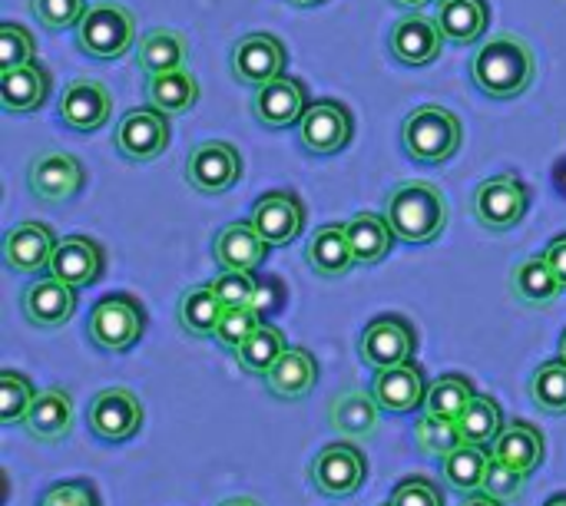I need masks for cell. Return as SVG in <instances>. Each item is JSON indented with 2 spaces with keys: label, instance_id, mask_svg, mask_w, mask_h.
Masks as SVG:
<instances>
[{
  "label": "cell",
  "instance_id": "44dd1931",
  "mask_svg": "<svg viewBox=\"0 0 566 506\" xmlns=\"http://www.w3.org/2000/svg\"><path fill=\"white\" fill-rule=\"evenodd\" d=\"M249 222L269 245H292L305 229V205L292 192H269L255 202Z\"/></svg>",
  "mask_w": 566,
  "mask_h": 506
},
{
  "label": "cell",
  "instance_id": "8992f818",
  "mask_svg": "<svg viewBox=\"0 0 566 506\" xmlns=\"http://www.w3.org/2000/svg\"><path fill=\"white\" fill-rule=\"evenodd\" d=\"M471 209H474L478 225H484L488 232H507V229L521 225V219L527 215L531 189L521 182V176L504 172V176H494L478 186Z\"/></svg>",
  "mask_w": 566,
  "mask_h": 506
},
{
  "label": "cell",
  "instance_id": "681fc988",
  "mask_svg": "<svg viewBox=\"0 0 566 506\" xmlns=\"http://www.w3.org/2000/svg\"><path fill=\"white\" fill-rule=\"evenodd\" d=\"M40 506H99L96 500V491L86 484V481H63V484H53Z\"/></svg>",
  "mask_w": 566,
  "mask_h": 506
},
{
  "label": "cell",
  "instance_id": "816d5d0a",
  "mask_svg": "<svg viewBox=\"0 0 566 506\" xmlns=\"http://www.w3.org/2000/svg\"><path fill=\"white\" fill-rule=\"evenodd\" d=\"M461 506H504V500H497V497H491V494L481 491V494H471Z\"/></svg>",
  "mask_w": 566,
  "mask_h": 506
},
{
  "label": "cell",
  "instance_id": "ab89813d",
  "mask_svg": "<svg viewBox=\"0 0 566 506\" xmlns=\"http://www.w3.org/2000/svg\"><path fill=\"white\" fill-rule=\"evenodd\" d=\"M531 401L537 404V411L544 414H566V361H544L534 378H531Z\"/></svg>",
  "mask_w": 566,
  "mask_h": 506
},
{
  "label": "cell",
  "instance_id": "5bb4252c",
  "mask_svg": "<svg viewBox=\"0 0 566 506\" xmlns=\"http://www.w3.org/2000/svg\"><path fill=\"white\" fill-rule=\"evenodd\" d=\"M285 43L272 33H245L232 46V76L242 86H265L285 73Z\"/></svg>",
  "mask_w": 566,
  "mask_h": 506
},
{
  "label": "cell",
  "instance_id": "e575fe53",
  "mask_svg": "<svg viewBox=\"0 0 566 506\" xmlns=\"http://www.w3.org/2000/svg\"><path fill=\"white\" fill-rule=\"evenodd\" d=\"M146 96L156 109H163L166 116H176V113H189L196 106L199 83L186 66L169 70V73H153L146 83Z\"/></svg>",
  "mask_w": 566,
  "mask_h": 506
},
{
  "label": "cell",
  "instance_id": "8d00e7d4",
  "mask_svg": "<svg viewBox=\"0 0 566 506\" xmlns=\"http://www.w3.org/2000/svg\"><path fill=\"white\" fill-rule=\"evenodd\" d=\"M285 351H289L285 335H282L275 325H265V321H262V328H259L245 345H239L232 355H235V365H239L245 375L265 378V375L272 371V365H275Z\"/></svg>",
  "mask_w": 566,
  "mask_h": 506
},
{
  "label": "cell",
  "instance_id": "9c48e42d",
  "mask_svg": "<svg viewBox=\"0 0 566 506\" xmlns=\"http://www.w3.org/2000/svg\"><path fill=\"white\" fill-rule=\"evenodd\" d=\"M83 179H86L83 162L63 149H46L33 156V162L27 166V189L33 192L36 202H46V205H60L73 199L83 189Z\"/></svg>",
  "mask_w": 566,
  "mask_h": 506
},
{
  "label": "cell",
  "instance_id": "d4e9b609",
  "mask_svg": "<svg viewBox=\"0 0 566 506\" xmlns=\"http://www.w3.org/2000/svg\"><path fill=\"white\" fill-rule=\"evenodd\" d=\"M305 262L322 278H342V275H348L358 265L355 249H352V239H348V225H342V222L322 225L312 235V242L305 245Z\"/></svg>",
  "mask_w": 566,
  "mask_h": 506
},
{
  "label": "cell",
  "instance_id": "8fae6325",
  "mask_svg": "<svg viewBox=\"0 0 566 506\" xmlns=\"http://www.w3.org/2000/svg\"><path fill=\"white\" fill-rule=\"evenodd\" d=\"M368 477V457L355 444H328L312 461V484L325 497H355Z\"/></svg>",
  "mask_w": 566,
  "mask_h": 506
},
{
  "label": "cell",
  "instance_id": "836d02e7",
  "mask_svg": "<svg viewBox=\"0 0 566 506\" xmlns=\"http://www.w3.org/2000/svg\"><path fill=\"white\" fill-rule=\"evenodd\" d=\"M222 312H226V305L216 295V288L212 285H196L179 298V328L189 338H216Z\"/></svg>",
  "mask_w": 566,
  "mask_h": 506
},
{
  "label": "cell",
  "instance_id": "f5cc1de1",
  "mask_svg": "<svg viewBox=\"0 0 566 506\" xmlns=\"http://www.w3.org/2000/svg\"><path fill=\"white\" fill-rule=\"evenodd\" d=\"M219 506H262L259 500H252V497H232V500H222Z\"/></svg>",
  "mask_w": 566,
  "mask_h": 506
},
{
  "label": "cell",
  "instance_id": "83f0119b",
  "mask_svg": "<svg viewBox=\"0 0 566 506\" xmlns=\"http://www.w3.org/2000/svg\"><path fill=\"white\" fill-rule=\"evenodd\" d=\"M491 454H494V461H504L514 471H521V474L531 477L544 464L547 444H544V434L534 424H527V421H507L504 431H501V438L491 444Z\"/></svg>",
  "mask_w": 566,
  "mask_h": 506
},
{
  "label": "cell",
  "instance_id": "4fadbf2b",
  "mask_svg": "<svg viewBox=\"0 0 566 506\" xmlns=\"http://www.w3.org/2000/svg\"><path fill=\"white\" fill-rule=\"evenodd\" d=\"M355 123L345 103L338 99H318L305 109L298 123V143L315 156H335L352 143Z\"/></svg>",
  "mask_w": 566,
  "mask_h": 506
},
{
  "label": "cell",
  "instance_id": "5b68a950",
  "mask_svg": "<svg viewBox=\"0 0 566 506\" xmlns=\"http://www.w3.org/2000/svg\"><path fill=\"white\" fill-rule=\"evenodd\" d=\"M146 331V312L133 295H106L93 305L86 318V335L99 351L123 355Z\"/></svg>",
  "mask_w": 566,
  "mask_h": 506
},
{
  "label": "cell",
  "instance_id": "f1b7e54d",
  "mask_svg": "<svg viewBox=\"0 0 566 506\" xmlns=\"http://www.w3.org/2000/svg\"><path fill=\"white\" fill-rule=\"evenodd\" d=\"M511 292L517 295V302H524L531 308H551V305H557V298L566 288L560 285L557 272L551 268V262L544 255H537V259H527L514 268Z\"/></svg>",
  "mask_w": 566,
  "mask_h": 506
},
{
  "label": "cell",
  "instance_id": "52a82bcc",
  "mask_svg": "<svg viewBox=\"0 0 566 506\" xmlns=\"http://www.w3.org/2000/svg\"><path fill=\"white\" fill-rule=\"evenodd\" d=\"M113 146L123 159L129 162H153L166 152L169 146V119L163 109L149 106H136L129 109L116 133H113Z\"/></svg>",
  "mask_w": 566,
  "mask_h": 506
},
{
  "label": "cell",
  "instance_id": "6da1fadb",
  "mask_svg": "<svg viewBox=\"0 0 566 506\" xmlns=\"http://www.w3.org/2000/svg\"><path fill=\"white\" fill-rule=\"evenodd\" d=\"M471 76L478 89L491 99H517L537 80V56L527 40L514 33H497L481 43L471 60Z\"/></svg>",
  "mask_w": 566,
  "mask_h": 506
},
{
  "label": "cell",
  "instance_id": "60d3db41",
  "mask_svg": "<svg viewBox=\"0 0 566 506\" xmlns=\"http://www.w3.org/2000/svg\"><path fill=\"white\" fill-rule=\"evenodd\" d=\"M415 441H418L421 454L444 461L451 451H458V447L464 444V434H461L458 421H448V418L424 414V418L415 424Z\"/></svg>",
  "mask_w": 566,
  "mask_h": 506
},
{
  "label": "cell",
  "instance_id": "d590c367",
  "mask_svg": "<svg viewBox=\"0 0 566 506\" xmlns=\"http://www.w3.org/2000/svg\"><path fill=\"white\" fill-rule=\"evenodd\" d=\"M345 225H348V239H352V249H355L358 265H378L391 252L395 232H391V225H388L385 215L358 212Z\"/></svg>",
  "mask_w": 566,
  "mask_h": 506
},
{
  "label": "cell",
  "instance_id": "9f6ffc18",
  "mask_svg": "<svg viewBox=\"0 0 566 506\" xmlns=\"http://www.w3.org/2000/svg\"><path fill=\"white\" fill-rule=\"evenodd\" d=\"M547 506H566V494H560V497H554V500H551V504Z\"/></svg>",
  "mask_w": 566,
  "mask_h": 506
},
{
  "label": "cell",
  "instance_id": "db71d44e",
  "mask_svg": "<svg viewBox=\"0 0 566 506\" xmlns=\"http://www.w3.org/2000/svg\"><path fill=\"white\" fill-rule=\"evenodd\" d=\"M391 3H398V7H408V10H418V7H424V3H431V0H391Z\"/></svg>",
  "mask_w": 566,
  "mask_h": 506
},
{
  "label": "cell",
  "instance_id": "7bdbcfd3",
  "mask_svg": "<svg viewBox=\"0 0 566 506\" xmlns=\"http://www.w3.org/2000/svg\"><path fill=\"white\" fill-rule=\"evenodd\" d=\"M262 328V315L255 305H239V308H226L216 328V341L229 351H235L239 345H245L255 331Z\"/></svg>",
  "mask_w": 566,
  "mask_h": 506
},
{
  "label": "cell",
  "instance_id": "9a60e30c",
  "mask_svg": "<svg viewBox=\"0 0 566 506\" xmlns=\"http://www.w3.org/2000/svg\"><path fill=\"white\" fill-rule=\"evenodd\" d=\"M308 109V93L305 83L295 76H275L265 86H255L252 96V113L265 129H289L298 126Z\"/></svg>",
  "mask_w": 566,
  "mask_h": 506
},
{
  "label": "cell",
  "instance_id": "f907efd6",
  "mask_svg": "<svg viewBox=\"0 0 566 506\" xmlns=\"http://www.w3.org/2000/svg\"><path fill=\"white\" fill-rule=\"evenodd\" d=\"M544 259L551 262V268L557 272L560 285H564V288H566V232H564V235H557V239H554V242L547 245Z\"/></svg>",
  "mask_w": 566,
  "mask_h": 506
},
{
  "label": "cell",
  "instance_id": "ba28073f",
  "mask_svg": "<svg viewBox=\"0 0 566 506\" xmlns=\"http://www.w3.org/2000/svg\"><path fill=\"white\" fill-rule=\"evenodd\" d=\"M86 424L93 438L106 444H126L143 428V404L129 388H106L90 401Z\"/></svg>",
  "mask_w": 566,
  "mask_h": 506
},
{
  "label": "cell",
  "instance_id": "484cf974",
  "mask_svg": "<svg viewBox=\"0 0 566 506\" xmlns=\"http://www.w3.org/2000/svg\"><path fill=\"white\" fill-rule=\"evenodd\" d=\"M315 384H318V361L305 348H289L265 375V388L279 401H302L312 394Z\"/></svg>",
  "mask_w": 566,
  "mask_h": 506
},
{
  "label": "cell",
  "instance_id": "bcb514c9",
  "mask_svg": "<svg viewBox=\"0 0 566 506\" xmlns=\"http://www.w3.org/2000/svg\"><path fill=\"white\" fill-rule=\"evenodd\" d=\"M216 295L222 298L226 308H239V305H255L259 285L252 278V272H222L219 278H212Z\"/></svg>",
  "mask_w": 566,
  "mask_h": 506
},
{
  "label": "cell",
  "instance_id": "cb8c5ba5",
  "mask_svg": "<svg viewBox=\"0 0 566 506\" xmlns=\"http://www.w3.org/2000/svg\"><path fill=\"white\" fill-rule=\"evenodd\" d=\"M50 96V70L36 60L0 70V106L7 113H36Z\"/></svg>",
  "mask_w": 566,
  "mask_h": 506
},
{
  "label": "cell",
  "instance_id": "c3c4849f",
  "mask_svg": "<svg viewBox=\"0 0 566 506\" xmlns=\"http://www.w3.org/2000/svg\"><path fill=\"white\" fill-rule=\"evenodd\" d=\"M388 506H444V494L428 477H408L395 487Z\"/></svg>",
  "mask_w": 566,
  "mask_h": 506
},
{
  "label": "cell",
  "instance_id": "e0dca14e",
  "mask_svg": "<svg viewBox=\"0 0 566 506\" xmlns=\"http://www.w3.org/2000/svg\"><path fill=\"white\" fill-rule=\"evenodd\" d=\"M388 46H391L398 63H405V66H428V63H434L441 56L444 33H441L438 20H431L421 10H411V13H405L391 27Z\"/></svg>",
  "mask_w": 566,
  "mask_h": 506
},
{
  "label": "cell",
  "instance_id": "b9f144b4",
  "mask_svg": "<svg viewBox=\"0 0 566 506\" xmlns=\"http://www.w3.org/2000/svg\"><path fill=\"white\" fill-rule=\"evenodd\" d=\"M36 401V391L30 384V378L17 375V371H3L0 375V424H23L30 408Z\"/></svg>",
  "mask_w": 566,
  "mask_h": 506
},
{
  "label": "cell",
  "instance_id": "11a10c76",
  "mask_svg": "<svg viewBox=\"0 0 566 506\" xmlns=\"http://www.w3.org/2000/svg\"><path fill=\"white\" fill-rule=\"evenodd\" d=\"M292 7H318V3H325V0H289Z\"/></svg>",
  "mask_w": 566,
  "mask_h": 506
},
{
  "label": "cell",
  "instance_id": "2e32d148",
  "mask_svg": "<svg viewBox=\"0 0 566 506\" xmlns=\"http://www.w3.org/2000/svg\"><path fill=\"white\" fill-rule=\"evenodd\" d=\"M56 113L73 133H96L113 113V93L99 80H73L63 86Z\"/></svg>",
  "mask_w": 566,
  "mask_h": 506
},
{
  "label": "cell",
  "instance_id": "7402d4cb",
  "mask_svg": "<svg viewBox=\"0 0 566 506\" xmlns=\"http://www.w3.org/2000/svg\"><path fill=\"white\" fill-rule=\"evenodd\" d=\"M269 249L252 222H229L212 239V259L222 272H255L269 259Z\"/></svg>",
  "mask_w": 566,
  "mask_h": 506
},
{
  "label": "cell",
  "instance_id": "6f0895ef",
  "mask_svg": "<svg viewBox=\"0 0 566 506\" xmlns=\"http://www.w3.org/2000/svg\"><path fill=\"white\" fill-rule=\"evenodd\" d=\"M560 358L566 361V331H564V338H560Z\"/></svg>",
  "mask_w": 566,
  "mask_h": 506
},
{
  "label": "cell",
  "instance_id": "ee69618b",
  "mask_svg": "<svg viewBox=\"0 0 566 506\" xmlns=\"http://www.w3.org/2000/svg\"><path fill=\"white\" fill-rule=\"evenodd\" d=\"M30 13L46 30H66L83 20L86 0H30Z\"/></svg>",
  "mask_w": 566,
  "mask_h": 506
},
{
  "label": "cell",
  "instance_id": "30bf717a",
  "mask_svg": "<svg viewBox=\"0 0 566 506\" xmlns=\"http://www.w3.org/2000/svg\"><path fill=\"white\" fill-rule=\"evenodd\" d=\"M239 176H242V156L232 143H219V139L199 143L186 159V182L206 196L229 192L239 182Z\"/></svg>",
  "mask_w": 566,
  "mask_h": 506
},
{
  "label": "cell",
  "instance_id": "ac0fdd59",
  "mask_svg": "<svg viewBox=\"0 0 566 506\" xmlns=\"http://www.w3.org/2000/svg\"><path fill=\"white\" fill-rule=\"evenodd\" d=\"M428 388L431 384H428L424 371L415 361L381 368V371H375V381H371V394L381 404V411H388V414L418 411L424 404V398H428Z\"/></svg>",
  "mask_w": 566,
  "mask_h": 506
},
{
  "label": "cell",
  "instance_id": "7dc6e473",
  "mask_svg": "<svg viewBox=\"0 0 566 506\" xmlns=\"http://www.w3.org/2000/svg\"><path fill=\"white\" fill-rule=\"evenodd\" d=\"M524 484H527V474L514 471L511 464L504 461H494L491 471H488V484H484V494L497 497V500H517L524 494Z\"/></svg>",
  "mask_w": 566,
  "mask_h": 506
},
{
  "label": "cell",
  "instance_id": "d6a6232c",
  "mask_svg": "<svg viewBox=\"0 0 566 506\" xmlns=\"http://www.w3.org/2000/svg\"><path fill=\"white\" fill-rule=\"evenodd\" d=\"M378 418H381V404L375 401V394L348 391L332 401V428L345 438H355V441L371 438L378 431Z\"/></svg>",
  "mask_w": 566,
  "mask_h": 506
},
{
  "label": "cell",
  "instance_id": "4dcf8cb0",
  "mask_svg": "<svg viewBox=\"0 0 566 506\" xmlns=\"http://www.w3.org/2000/svg\"><path fill=\"white\" fill-rule=\"evenodd\" d=\"M491 464H494V454H491L488 447L461 444L458 451H451V454L441 461V471H444V481L451 484V491L471 497V494H481V491H484Z\"/></svg>",
  "mask_w": 566,
  "mask_h": 506
},
{
  "label": "cell",
  "instance_id": "74e56055",
  "mask_svg": "<svg viewBox=\"0 0 566 506\" xmlns=\"http://www.w3.org/2000/svg\"><path fill=\"white\" fill-rule=\"evenodd\" d=\"M504 411L494 398L488 394H474L471 404L464 408V414L458 418V428L464 434V444H478V447H491L501 431H504Z\"/></svg>",
  "mask_w": 566,
  "mask_h": 506
},
{
  "label": "cell",
  "instance_id": "f546056e",
  "mask_svg": "<svg viewBox=\"0 0 566 506\" xmlns=\"http://www.w3.org/2000/svg\"><path fill=\"white\" fill-rule=\"evenodd\" d=\"M491 20L488 0H441L438 7V27L444 40L458 46H471L484 36Z\"/></svg>",
  "mask_w": 566,
  "mask_h": 506
},
{
  "label": "cell",
  "instance_id": "4316f807",
  "mask_svg": "<svg viewBox=\"0 0 566 506\" xmlns=\"http://www.w3.org/2000/svg\"><path fill=\"white\" fill-rule=\"evenodd\" d=\"M73 398L63 388H46L36 394L23 428L40 444H60L73 431Z\"/></svg>",
  "mask_w": 566,
  "mask_h": 506
},
{
  "label": "cell",
  "instance_id": "ffe728a7",
  "mask_svg": "<svg viewBox=\"0 0 566 506\" xmlns=\"http://www.w3.org/2000/svg\"><path fill=\"white\" fill-rule=\"evenodd\" d=\"M76 312V288L56 275H43L23 292V315L33 328H63Z\"/></svg>",
  "mask_w": 566,
  "mask_h": 506
},
{
  "label": "cell",
  "instance_id": "603a6c76",
  "mask_svg": "<svg viewBox=\"0 0 566 506\" xmlns=\"http://www.w3.org/2000/svg\"><path fill=\"white\" fill-rule=\"evenodd\" d=\"M103 268H106V255H103V245L96 239L70 235V239L56 242V252H53V262H50V275L63 278L66 285L86 288V285L99 282Z\"/></svg>",
  "mask_w": 566,
  "mask_h": 506
},
{
  "label": "cell",
  "instance_id": "277c9868",
  "mask_svg": "<svg viewBox=\"0 0 566 506\" xmlns=\"http://www.w3.org/2000/svg\"><path fill=\"white\" fill-rule=\"evenodd\" d=\"M136 40V17L129 7L103 0L86 7L83 20L76 23V46L93 60H119L133 50Z\"/></svg>",
  "mask_w": 566,
  "mask_h": 506
},
{
  "label": "cell",
  "instance_id": "f6af8a7d",
  "mask_svg": "<svg viewBox=\"0 0 566 506\" xmlns=\"http://www.w3.org/2000/svg\"><path fill=\"white\" fill-rule=\"evenodd\" d=\"M36 56V40L20 23H0V70L23 66Z\"/></svg>",
  "mask_w": 566,
  "mask_h": 506
},
{
  "label": "cell",
  "instance_id": "d6986e66",
  "mask_svg": "<svg viewBox=\"0 0 566 506\" xmlns=\"http://www.w3.org/2000/svg\"><path fill=\"white\" fill-rule=\"evenodd\" d=\"M53 252H56V239L43 222H20L3 235V265L10 272H23V275L50 272Z\"/></svg>",
  "mask_w": 566,
  "mask_h": 506
},
{
  "label": "cell",
  "instance_id": "3957f363",
  "mask_svg": "<svg viewBox=\"0 0 566 506\" xmlns=\"http://www.w3.org/2000/svg\"><path fill=\"white\" fill-rule=\"evenodd\" d=\"M461 119L438 103H424L411 109L401 123V146L408 159L421 166H444L461 149Z\"/></svg>",
  "mask_w": 566,
  "mask_h": 506
},
{
  "label": "cell",
  "instance_id": "1f68e13d",
  "mask_svg": "<svg viewBox=\"0 0 566 506\" xmlns=\"http://www.w3.org/2000/svg\"><path fill=\"white\" fill-rule=\"evenodd\" d=\"M186 56H189L186 36L179 30H166V27L149 30L139 40V46H136V63H139V70H146V76L169 73V70H182L186 66Z\"/></svg>",
  "mask_w": 566,
  "mask_h": 506
},
{
  "label": "cell",
  "instance_id": "f35d334b",
  "mask_svg": "<svg viewBox=\"0 0 566 506\" xmlns=\"http://www.w3.org/2000/svg\"><path fill=\"white\" fill-rule=\"evenodd\" d=\"M474 384L464 378V375H444L438 378L431 388H428V398H424V414H434V418H448V421H458L464 414V408L471 404L474 398Z\"/></svg>",
  "mask_w": 566,
  "mask_h": 506
},
{
  "label": "cell",
  "instance_id": "7a4b0ae2",
  "mask_svg": "<svg viewBox=\"0 0 566 506\" xmlns=\"http://www.w3.org/2000/svg\"><path fill=\"white\" fill-rule=\"evenodd\" d=\"M385 219L398 242L405 245H431L448 225V199L434 182H401L388 192Z\"/></svg>",
  "mask_w": 566,
  "mask_h": 506
},
{
  "label": "cell",
  "instance_id": "7c38bea8",
  "mask_svg": "<svg viewBox=\"0 0 566 506\" xmlns=\"http://www.w3.org/2000/svg\"><path fill=\"white\" fill-rule=\"evenodd\" d=\"M358 351H361V361H365L371 371L395 368V365H405V361L415 358V351H418V335H415V328H411L405 318H398V315H381V318H375V321L361 331Z\"/></svg>",
  "mask_w": 566,
  "mask_h": 506
}]
</instances>
